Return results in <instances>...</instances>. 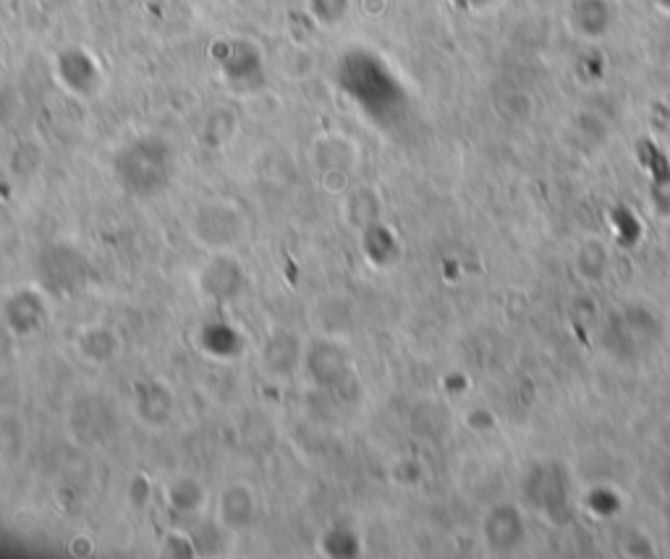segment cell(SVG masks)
<instances>
[{
  "label": "cell",
  "mask_w": 670,
  "mask_h": 559,
  "mask_svg": "<svg viewBox=\"0 0 670 559\" xmlns=\"http://www.w3.org/2000/svg\"><path fill=\"white\" fill-rule=\"evenodd\" d=\"M188 233L202 249L215 254V251L239 246L247 235V222H244L241 209L228 205V201H202L188 220Z\"/></svg>",
  "instance_id": "7a4b0ae2"
},
{
  "label": "cell",
  "mask_w": 670,
  "mask_h": 559,
  "mask_svg": "<svg viewBox=\"0 0 670 559\" xmlns=\"http://www.w3.org/2000/svg\"><path fill=\"white\" fill-rule=\"evenodd\" d=\"M114 171L123 191H129L131 197L150 199L160 197L171 186L176 163H173L171 150L163 142L144 139V142L131 144L129 150L118 155Z\"/></svg>",
  "instance_id": "6da1fadb"
},
{
  "label": "cell",
  "mask_w": 670,
  "mask_h": 559,
  "mask_svg": "<svg viewBox=\"0 0 670 559\" xmlns=\"http://www.w3.org/2000/svg\"><path fill=\"white\" fill-rule=\"evenodd\" d=\"M199 288L213 300H234L244 291V267L230 251H215L199 272Z\"/></svg>",
  "instance_id": "5b68a950"
},
{
  "label": "cell",
  "mask_w": 670,
  "mask_h": 559,
  "mask_svg": "<svg viewBox=\"0 0 670 559\" xmlns=\"http://www.w3.org/2000/svg\"><path fill=\"white\" fill-rule=\"evenodd\" d=\"M76 346L89 363H110L118 355V335L105 327H89L79 335Z\"/></svg>",
  "instance_id": "8fae6325"
},
{
  "label": "cell",
  "mask_w": 670,
  "mask_h": 559,
  "mask_svg": "<svg viewBox=\"0 0 670 559\" xmlns=\"http://www.w3.org/2000/svg\"><path fill=\"white\" fill-rule=\"evenodd\" d=\"M341 359L344 355H338V342H335V338H327V335L325 340H320L317 346L304 351V363L317 384H335L341 372H344V363H335Z\"/></svg>",
  "instance_id": "30bf717a"
},
{
  "label": "cell",
  "mask_w": 670,
  "mask_h": 559,
  "mask_svg": "<svg viewBox=\"0 0 670 559\" xmlns=\"http://www.w3.org/2000/svg\"><path fill=\"white\" fill-rule=\"evenodd\" d=\"M68 424H72V431L82 439V442L102 445L105 439L116 431L118 414L105 397L93 395L76 403Z\"/></svg>",
  "instance_id": "277c9868"
},
{
  "label": "cell",
  "mask_w": 670,
  "mask_h": 559,
  "mask_svg": "<svg viewBox=\"0 0 670 559\" xmlns=\"http://www.w3.org/2000/svg\"><path fill=\"white\" fill-rule=\"evenodd\" d=\"M134 414L144 426H165L173 416V395L160 380L142 382L134 387Z\"/></svg>",
  "instance_id": "ba28073f"
},
{
  "label": "cell",
  "mask_w": 670,
  "mask_h": 559,
  "mask_svg": "<svg viewBox=\"0 0 670 559\" xmlns=\"http://www.w3.org/2000/svg\"><path fill=\"white\" fill-rule=\"evenodd\" d=\"M45 300L34 291H19L6 300V325L17 335H30L45 325Z\"/></svg>",
  "instance_id": "9c48e42d"
},
{
  "label": "cell",
  "mask_w": 670,
  "mask_h": 559,
  "mask_svg": "<svg viewBox=\"0 0 670 559\" xmlns=\"http://www.w3.org/2000/svg\"><path fill=\"white\" fill-rule=\"evenodd\" d=\"M40 272L47 288L66 296V293H72L79 288V285L87 283L89 264L79 251H74L72 246H51L42 254Z\"/></svg>",
  "instance_id": "3957f363"
},
{
  "label": "cell",
  "mask_w": 670,
  "mask_h": 559,
  "mask_svg": "<svg viewBox=\"0 0 670 559\" xmlns=\"http://www.w3.org/2000/svg\"><path fill=\"white\" fill-rule=\"evenodd\" d=\"M260 361L264 366V372L275 374V376H289L302 366L304 361V348L299 338L289 330H275L264 340Z\"/></svg>",
  "instance_id": "52a82bcc"
},
{
  "label": "cell",
  "mask_w": 670,
  "mask_h": 559,
  "mask_svg": "<svg viewBox=\"0 0 670 559\" xmlns=\"http://www.w3.org/2000/svg\"><path fill=\"white\" fill-rule=\"evenodd\" d=\"M257 509H260V502H257L255 489L236 481V484L223 489L218 500V520L228 530H244L255 523Z\"/></svg>",
  "instance_id": "8992f818"
},
{
  "label": "cell",
  "mask_w": 670,
  "mask_h": 559,
  "mask_svg": "<svg viewBox=\"0 0 670 559\" xmlns=\"http://www.w3.org/2000/svg\"><path fill=\"white\" fill-rule=\"evenodd\" d=\"M168 500H171V505L181 509V513H192V509L202 507L205 492H202V484L197 479H176L168 486Z\"/></svg>",
  "instance_id": "7c38bea8"
}]
</instances>
